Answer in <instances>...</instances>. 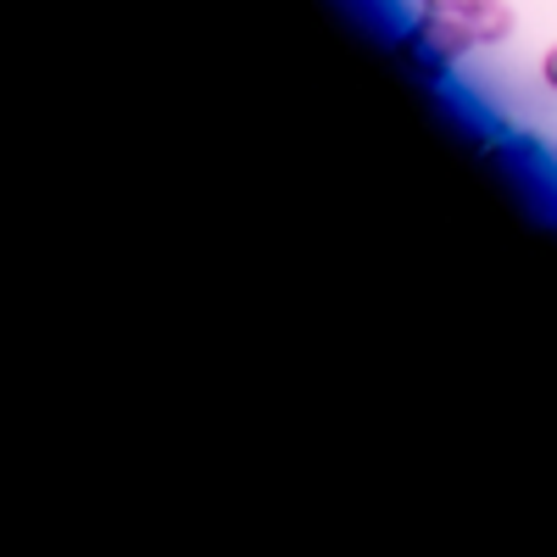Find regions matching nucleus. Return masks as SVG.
I'll return each instance as SVG.
<instances>
[{
	"label": "nucleus",
	"instance_id": "nucleus-1",
	"mask_svg": "<svg viewBox=\"0 0 557 557\" xmlns=\"http://www.w3.org/2000/svg\"><path fill=\"white\" fill-rule=\"evenodd\" d=\"M541 78H546V89L557 96V39L546 45V57H541Z\"/></svg>",
	"mask_w": 557,
	"mask_h": 557
}]
</instances>
